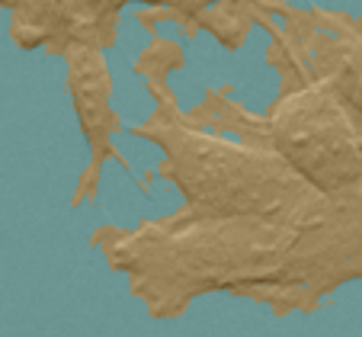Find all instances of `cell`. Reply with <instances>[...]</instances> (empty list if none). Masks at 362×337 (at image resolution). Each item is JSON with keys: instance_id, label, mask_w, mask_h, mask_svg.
Masks as SVG:
<instances>
[{"instance_id": "obj_5", "label": "cell", "mask_w": 362, "mask_h": 337, "mask_svg": "<svg viewBox=\"0 0 362 337\" xmlns=\"http://www.w3.org/2000/svg\"><path fill=\"white\" fill-rule=\"evenodd\" d=\"M330 87L337 90V96L343 100V106L349 110V116H353L356 125L362 129V20L353 26L343 68H340V74L330 81Z\"/></svg>"}, {"instance_id": "obj_7", "label": "cell", "mask_w": 362, "mask_h": 337, "mask_svg": "<svg viewBox=\"0 0 362 337\" xmlns=\"http://www.w3.org/2000/svg\"><path fill=\"white\" fill-rule=\"evenodd\" d=\"M359 190H362V183H359Z\"/></svg>"}, {"instance_id": "obj_4", "label": "cell", "mask_w": 362, "mask_h": 337, "mask_svg": "<svg viewBox=\"0 0 362 337\" xmlns=\"http://www.w3.org/2000/svg\"><path fill=\"white\" fill-rule=\"evenodd\" d=\"M125 0H0L13 10V35L23 48L48 45L55 52H77L112 42L119 7Z\"/></svg>"}, {"instance_id": "obj_6", "label": "cell", "mask_w": 362, "mask_h": 337, "mask_svg": "<svg viewBox=\"0 0 362 337\" xmlns=\"http://www.w3.org/2000/svg\"><path fill=\"white\" fill-rule=\"evenodd\" d=\"M144 4H158V7H177L186 13H199L202 7H215V4H228V0H144Z\"/></svg>"}, {"instance_id": "obj_1", "label": "cell", "mask_w": 362, "mask_h": 337, "mask_svg": "<svg viewBox=\"0 0 362 337\" xmlns=\"http://www.w3.org/2000/svg\"><path fill=\"white\" fill-rule=\"evenodd\" d=\"M96 234L151 315H183L199 292L215 289L263 299L286 315L362 276V190L321 193L292 212L221 219L180 212Z\"/></svg>"}, {"instance_id": "obj_2", "label": "cell", "mask_w": 362, "mask_h": 337, "mask_svg": "<svg viewBox=\"0 0 362 337\" xmlns=\"http://www.w3.org/2000/svg\"><path fill=\"white\" fill-rule=\"evenodd\" d=\"M138 135L164 148L167 180L183 190L186 209L192 215H273L292 212L321 193L298 177L273 148H257L244 142H228L215 132L196 129L160 93L154 119L138 125Z\"/></svg>"}, {"instance_id": "obj_3", "label": "cell", "mask_w": 362, "mask_h": 337, "mask_svg": "<svg viewBox=\"0 0 362 337\" xmlns=\"http://www.w3.org/2000/svg\"><path fill=\"white\" fill-rule=\"evenodd\" d=\"M267 142L317 193H349L362 183V129L327 81L301 84L276 100Z\"/></svg>"}]
</instances>
